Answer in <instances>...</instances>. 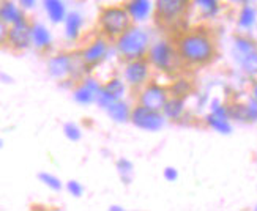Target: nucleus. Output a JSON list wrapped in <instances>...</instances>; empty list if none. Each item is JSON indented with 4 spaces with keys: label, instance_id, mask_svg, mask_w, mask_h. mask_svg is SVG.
Here are the masks:
<instances>
[{
    "label": "nucleus",
    "instance_id": "f257e3e1",
    "mask_svg": "<svg viewBox=\"0 0 257 211\" xmlns=\"http://www.w3.org/2000/svg\"><path fill=\"white\" fill-rule=\"evenodd\" d=\"M174 44L186 68H204L218 57L215 40L202 29L178 32L174 37Z\"/></svg>",
    "mask_w": 257,
    "mask_h": 211
},
{
    "label": "nucleus",
    "instance_id": "f03ea898",
    "mask_svg": "<svg viewBox=\"0 0 257 211\" xmlns=\"http://www.w3.org/2000/svg\"><path fill=\"white\" fill-rule=\"evenodd\" d=\"M193 0H155L153 5V22L160 30L182 32L188 16L191 13Z\"/></svg>",
    "mask_w": 257,
    "mask_h": 211
},
{
    "label": "nucleus",
    "instance_id": "7ed1b4c3",
    "mask_svg": "<svg viewBox=\"0 0 257 211\" xmlns=\"http://www.w3.org/2000/svg\"><path fill=\"white\" fill-rule=\"evenodd\" d=\"M98 27L103 37H106L110 41H115L125 32L134 27V19L128 11L126 5L101 7L98 13Z\"/></svg>",
    "mask_w": 257,
    "mask_h": 211
},
{
    "label": "nucleus",
    "instance_id": "20e7f679",
    "mask_svg": "<svg viewBox=\"0 0 257 211\" xmlns=\"http://www.w3.org/2000/svg\"><path fill=\"white\" fill-rule=\"evenodd\" d=\"M147 59L152 65V68L163 74L177 76L186 70L183 60L180 59L174 41H158L150 46Z\"/></svg>",
    "mask_w": 257,
    "mask_h": 211
},
{
    "label": "nucleus",
    "instance_id": "39448f33",
    "mask_svg": "<svg viewBox=\"0 0 257 211\" xmlns=\"http://www.w3.org/2000/svg\"><path fill=\"white\" fill-rule=\"evenodd\" d=\"M114 44H115V51L118 54V57L125 63L147 57L149 49L152 46L147 32L136 26L131 27L128 32H125L120 38H117Z\"/></svg>",
    "mask_w": 257,
    "mask_h": 211
},
{
    "label": "nucleus",
    "instance_id": "423d86ee",
    "mask_svg": "<svg viewBox=\"0 0 257 211\" xmlns=\"http://www.w3.org/2000/svg\"><path fill=\"white\" fill-rule=\"evenodd\" d=\"M2 43L11 52L21 54L27 51L33 43V26L26 18L16 24L7 26L2 22Z\"/></svg>",
    "mask_w": 257,
    "mask_h": 211
},
{
    "label": "nucleus",
    "instance_id": "0eeeda50",
    "mask_svg": "<svg viewBox=\"0 0 257 211\" xmlns=\"http://www.w3.org/2000/svg\"><path fill=\"white\" fill-rule=\"evenodd\" d=\"M109 41L106 37H99L96 40H93L88 46H85L84 49L79 51V57L81 62L84 65V70L85 73L95 70L96 66L101 65L106 59H107V54H109Z\"/></svg>",
    "mask_w": 257,
    "mask_h": 211
},
{
    "label": "nucleus",
    "instance_id": "6e6552de",
    "mask_svg": "<svg viewBox=\"0 0 257 211\" xmlns=\"http://www.w3.org/2000/svg\"><path fill=\"white\" fill-rule=\"evenodd\" d=\"M150 70H152V65L147 57L126 62V68L123 73L125 82L128 84L131 90L141 92L142 88L150 82Z\"/></svg>",
    "mask_w": 257,
    "mask_h": 211
},
{
    "label": "nucleus",
    "instance_id": "1a4fd4ad",
    "mask_svg": "<svg viewBox=\"0 0 257 211\" xmlns=\"http://www.w3.org/2000/svg\"><path fill=\"white\" fill-rule=\"evenodd\" d=\"M169 98H171L169 88L161 87V85L155 84V82H149L139 92L138 103L145 106V107H149V109L163 112L167 101H169Z\"/></svg>",
    "mask_w": 257,
    "mask_h": 211
},
{
    "label": "nucleus",
    "instance_id": "9d476101",
    "mask_svg": "<svg viewBox=\"0 0 257 211\" xmlns=\"http://www.w3.org/2000/svg\"><path fill=\"white\" fill-rule=\"evenodd\" d=\"M164 114L163 112H158V110H153V109H149L142 104H136L134 107H131V114H130V121L138 126L141 129H145V131H158L164 120H163Z\"/></svg>",
    "mask_w": 257,
    "mask_h": 211
},
{
    "label": "nucleus",
    "instance_id": "9b49d317",
    "mask_svg": "<svg viewBox=\"0 0 257 211\" xmlns=\"http://www.w3.org/2000/svg\"><path fill=\"white\" fill-rule=\"evenodd\" d=\"M0 16H2V22L7 26L16 24L26 19L24 11L19 10L13 2L10 0H2V8H0Z\"/></svg>",
    "mask_w": 257,
    "mask_h": 211
},
{
    "label": "nucleus",
    "instance_id": "f8f14e48",
    "mask_svg": "<svg viewBox=\"0 0 257 211\" xmlns=\"http://www.w3.org/2000/svg\"><path fill=\"white\" fill-rule=\"evenodd\" d=\"M125 93V84L121 82L120 79H112L109 81L106 85H103L101 88V95L103 98H106L107 101H118V99L121 98V95Z\"/></svg>",
    "mask_w": 257,
    "mask_h": 211
},
{
    "label": "nucleus",
    "instance_id": "ddd939ff",
    "mask_svg": "<svg viewBox=\"0 0 257 211\" xmlns=\"http://www.w3.org/2000/svg\"><path fill=\"white\" fill-rule=\"evenodd\" d=\"M126 8L134 21H142L150 13V0H130Z\"/></svg>",
    "mask_w": 257,
    "mask_h": 211
},
{
    "label": "nucleus",
    "instance_id": "4468645a",
    "mask_svg": "<svg viewBox=\"0 0 257 211\" xmlns=\"http://www.w3.org/2000/svg\"><path fill=\"white\" fill-rule=\"evenodd\" d=\"M185 101H186V99H183V98L171 96L169 101H167V104H166V107H164V110H163V114L166 117L172 118V120H178L185 112Z\"/></svg>",
    "mask_w": 257,
    "mask_h": 211
},
{
    "label": "nucleus",
    "instance_id": "2eb2a0df",
    "mask_svg": "<svg viewBox=\"0 0 257 211\" xmlns=\"http://www.w3.org/2000/svg\"><path fill=\"white\" fill-rule=\"evenodd\" d=\"M193 92H194V85L191 84V81L185 79V77H180V79H177V81L169 87V93H171V96L183 98V99H186Z\"/></svg>",
    "mask_w": 257,
    "mask_h": 211
},
{
    "label": "nucleus",
    "instance_id": "dca6fc26",
    "mask_svg": "<svg viewBox=\"0 0 257 211\" xmlns=\"http://www.w3.org/2000/svg\"><path fill=\"white\" fill-rule=\"evenodd\" d=\"M131 109L126 107V104L120 103V101H112L109 104V115L117 121H125L130 120Z\"/></svg>",
    "mask_w": 257,
    "mask_h": 211
},
{
    "label": "nucleus",
    "instance_id": "f3484780",
    "mask_svg": "<svg viewBox=\"0 0 257 211\" xmlns=\"http://www.w3.org/2000/svg\"><path fill=\"white\" fill-rule=\"evenodd\" d=\"M44 7H46L48 15L54 22H60L63 19L65 10L60 0H44Z\"/></svg>",
    "mask_w": 257,
    "mask_h": 211
},
{
    "label": "nucleus",
    "instance_id": "a211bd4d",
    "mask_svg": "<svg viewBox=\"0 0 257 211\" xmlns=\"http://www.w3.org/2000/svg\"><path fill=\"white\" fill-rule=\"evenodd\" d=\"M49 33L44 30L41 26H33V43L38 48H46L49 46Z\"/></svg>",
    "mask_w": 257,
    "mask_h": 211
},
{
    "label": "nucleus",
    "instance_id": "6ab92c4d",
    "mask_svg": "<svg viewBox=\"0 0 257 211\" xmlns=\"http://www.w3.org/2000/svg\"><path fill=\"white\" fill-rule=\"evenodd\" d=\"M193 4L210 16L216 15L219 10V0H193Z\"/></svg>",
    "mask_w": 257,
    "mask_h": 211
},
{
    "label": "nucleus",
    "instance_id": "aec40b11",
    "mask_svg": "<svg viewBox=\"0 0 257 211\" xmlns=\"http://www.w3.org/2000/svg\"><path fill=\"white\" fill-rule=\"evenodd\" d=\"M81 18L77 15H70L68 21H66V32H68V37L70 38H76L77 33H79L81 29Z\"/></svg>",
    "mask_w": 257,
    "mask_h": 211
},
{
    "label": "nucleus",
    "instance_id": "412c9836",
    "mask_svg": "<svg viewBox=\"0 0 257 211\" xmlns=\"http://www.w3.org/2000/svg\"><path fill=\"white\" fill-rule=\"evenodd\" d=\"M208 123L210 126H213L215 129L221 131V132H229V125L226 123V118L224 117H221L218 114H213V115H210L208 117Z\"/></svg>",
    "mask_w": 257,
    "mask_h": 211
},
{
    "label": "nucleus",
    "instance_id": "4be33fe9",
    "mask_svg": "<svg viewBox=\"0 0 257 211\" xmlns=\"http://www.w3.org/2000/svg\"><path fill=\"white\" fill-rule=\"evenodd\" d=\"M252 22H254V11L251 8H244L243 13H241V18H240V24L248 27L252 24Z\"/></svg>",
    "mask_w": 257,
    "mask_h": 211
},
{
    "label": "nucleus",
    "instance_id": "5701e85b",
    "mask_svg": "<svg viewBox=\"0 0 257 211\" xmlns=\"http://www.w3.org/2000/svg\"><path fill=\"white\" fill-rule=\"evenodd\" d=\"M33 4H35V0H21V5L24 8H30L33 7Z\"/></svg>",
    "mask_w": 257,
    "mask_h": 211
},
{
    "label": "nucleus",
    "instance_id": "b1692460",
    "mask_svg": "<svg viewBox=\"0 0 257 211\" xmlns=\"http://www.w3.org/2000/svg\"><path fill=\"white\" fill-rule=\"evenodd\" d=\"M254 96H255V99H257V85H255V88H254Z\"/></svg>",
    "mask_w": 257,
    "mask_h": 211
}]
</instances>
